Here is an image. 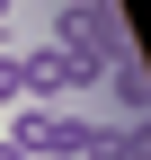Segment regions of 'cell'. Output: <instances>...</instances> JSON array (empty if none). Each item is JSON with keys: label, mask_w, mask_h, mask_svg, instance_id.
I'll list each match as a JSON object with an SVG mask.
<instances>
[{"label": "cell", "mask_w": 151, "mask_h": 160, "mask_svg": "<svg viewBox=\"0 0 151 160\" xmlns=\"http://www.w3.org/2000/svg\"><path fill=\"white\" fill-rule=\"evenodd\" d=\"M98 80H107L134 116H151V80H142V62H134V53H107V71H98Z\"/></svg>", "instance_id": "cell-3"}, {"label": "cell", "mask_w": 151, "mask_h": 160, "mask_svg": "<svg viewBox=\"0 0 151 160\" xmlns=\"http://www.w3.org/2000/svg\"><path fill=\"white\" fill-rule=\"evenodd\" d=\"M89 116H62V107H9V142L27 160H80L89 151Z\"/></svg>", "instance_id": "cell-1"}, {"label": "cell", "mask_w": 151, "mask_h": 160, "mask_svg": "<svg viewBox=\"0 0 151 160\" xmlns=\"http://www.w3.org/2000/svg\"><path fill=\"white\" fill-rule=\"evenodd\" d=\"M0 160H27V151H18V142H9V133H0Z\"/></svg>", "instance_id": "cell-5"}, {"label": "cell", "mask_w": 151, "mask_h": 160, "mask_svg": "<svg viewBox=\"0 0 151 160\" xmlns=\"http://www.w3.org/2000/svg\"><path fill=\"white\" fill-rule=\"evenodd\" d=\"M9 9H18V0H0V27H9Z\"/></svg>", "instance_id": "cell-6"}, {"label": "cell", "mask_w": 151, "mask_h": 160, "mask_svg": "<svg viewBox=\"0 0 151 160\" xmlns=\"http://www.w3.org/2000/svg\"><path fill=\"white\" fill-rule=\"evenodd\" d=\"M0 107H18V45H0Z\"/></svg>", "instance_id": "cell-4"}, {"label": "cell", "mask_w": 151, "mask_h": 160, "mask_svg": "<svg viewBox=\"0 0 151 160\" xmlns=\"http://www.w3.org/2000/svg\"><path fill=\"white\" fill-rule=\"evenodd\" d=\"M53 53H71V62L107 71V53H124L116 9H107V0H62V18H53Z\"/></svg>", "instance_id": "cell-2"}]
</instances>
